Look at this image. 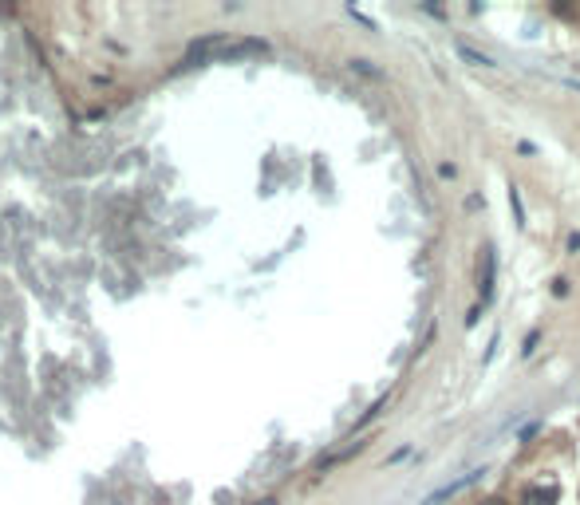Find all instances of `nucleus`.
Instances as JSON below:
<instances>
[{
    "label": "nucleus",
    "instance_id": "f257e3e1",
    "mask_svg": "<svg viewBox=\"0 0 580 505\" xmlns=\"http://www.w3.org/2000/svg\"><path fill=\"white\" fill-rule=\"evenodd\" d=\"M269 43L265 40H229L222 48V60H245V56H265Z\"/></svg>",
    "mask_w": 580,
    "mask_h": 505
},
{
    "label": "nucleus",
    "instance_id": "7ed1b4c3",
    "mask_svg": "<svg viewBox=\"0 0 580 505\" xmlns=\"http://www.w3.org/2000/svg\"><path fill=\"white\" fill-rule=\"evenodd\" d=\"M556 501V486H533V489H525V505H553Z\"/></svg>",
    "mask_w": 580,
    "mask_h": 505
},
{
    "label": "nucleus",
    "instance_id": "f03ea898",
    "mask_svg": "<svg viewBox=\"0 0 580 505\" xmlns=\"http://www.w3.org/2000/svg\"><path fill=\"white\" fill-rule=\"evenodd\" d=\"M478 284H482V300L494 296V249L482 253V273H478Z\"/></svg>",
    "mask_w": 580,
    "mask_h": 505
},
{
    "label": "nucleus",
    "instance_id": "39448f33",
    "mask_svg": "<svg viewBox=\"0 0 580 505\" xmlns=\"http://www.w3.org/2000/svg\"><path fill=\"white\" fill-rule=\"evenodd\" d=\"M494 505H505V501H494Z\"/></svg>",
    "mask_w": 580,
    "mask_h": 505
},
{
    "label": "nucleus",
    "instance_id": "20e7f679",
    "mask_svg": "<svg viewBox=\"0 0 580 505\" xmlns=\"http://www.w3.org/2000/svg\"><path fill=\"white\" fill-rule=\"evenodd\" d=\"M458 56H462V60H470V63H482V68L490 63V56H478L474 48H466V43H458Z\"/></svg>",
    "mask_w": 580,
    "mask_h": 505
}]
</instances>
